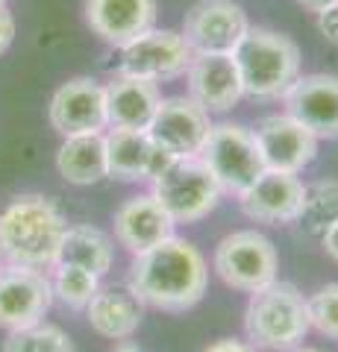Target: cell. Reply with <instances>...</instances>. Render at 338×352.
Segmentation results:
<instances>
[{
  "label": "cell",
  "mask_w": 338,
  "mask_h": 352,
  "mask_svg": "<svg viewBox=\"0 0 338 352\" xmlns=\"http://www.w3.org/2000/svg\"><path fill=\"white\" fill-rule=\"evenodd\" d=\"M212 126H215L212 115L194 103L189 94H182L159 100V109L154 120H150L147 132L168 156L182 159V156H200Z\"/></svg>",
  "instance_id": "12"
},
{
  "label": "cell",
  "mask_w": 338,
  "mask_h": 352,
  "mask_svg": "<svg viewBox=\"0 0 338 352\" xmlns=\"http://www.w3.org/2000/svg\"><path fill=\"white\" fill-rule=\"evenodd\" d=\"M250 30L235 0H198L182 18V38L191 53H233Z\"/></svg>",
  "instance_id": "11"
},
{
  "label": "cell",
  "mask_w": 338,
  "mask_h": 352,
  "mask_svg": "<svg viewBox=\"0 0 338 352\" xmlns=\"http://www.w3.org/2000/svg\"><path fill=\"white\" fill-rule=\"evenodd\" d=\"M244 332L256 349L268 352H286L303 344L312 332L306 296L279 279L253 291L244 308Z\"/></svg>",
  "instance_id": "4"
},
{
  "label": "cell",
  "mask_w": 338,
  "mask_h": 352,
  "mask_svg": "<svg viewBox=\"0 0 338 352\" xmlns=\"http://www.w3.org/2000/svg\"><path fill=\"white\" fill-rule=\"evenodd\" d=\"M159 85L138 76L118 74L106 82V115L109 129H147L159 109Z\"/></svg>",
  "instance_id": "21"
},
{
  "label": "cell",
  "mask_w": 338,
  "mask_h": 352,
  "mask_svg": "<svg viewBox=\"0 0 338 352\" xmlns=\"http://www.w3.org/2000/svg\"><path fill=\"white\" fill-rule=\"evenodd\" d=\"M212 267L226 288L253 294L277 279L279 256L271 238L256 232V229H238V232H230L218 241Z\"/></svg>",
  "instance_id": "6"
},
{
  "label": "cell",
  "mask_w": 338,
  "mask_h": 352,
  "mask_svg": "<svg viewBox=\"0 0 338 352\" xmlns=\"http://www.w3.org/2000/svg\"><path fill=\"white\" fill-rule=\"evenodd\" d=\"M242 74L244 97L279 100L300 76V50L288 36L265 27H250L233 50Z\"/></svg>",
  "instance_id": "3"
},
{
  "label": "cell",
  "mask_w": 338,
  "mask_h": 352,
  "mask_svg": "<svg viewBox=\"0 0 338 352\" xmlns=\"http://www.w3.org/2000/svg\"><path fill=\"white\" fill-rule=\"evenodd\" d=\"M185 85H189L191 100L209 115L230 112L244 97L242 74H238L233 53H194L185 71Z\"/></svg>",
  "instance_id": "14"
},
{
  "label": "cell",
  "mask_w": 338,
  "mask_h": 352,
  "mask_svg": "<svg viewBox=\"0 0 338 352\" xmlns=\"http://www.w3.org/2000/svg\"><path fill=\"white\" fill-rule=\"evenodd\" d=\"M50 285H53V302H62L71 311H85V305L92 302V296L101 288V276L77 267V264L56 261L50 267Z\"/></svg>",
  "instance_id": "25"
},
{
  "label": "cell",
  "mask_w": 338,
  "mask_h": 352,
  "mask_svg": "<svg viewBox=\"0 0 338 352\" xmlns=\"http://www.w3.org/2000/svg\"><path fill=\"white\" fill-rule=\"evenodd\" d=\"M286 352H326V349H318V346H309V344H297V346H291Z\"/></svg>",
  "instance_id": "34"
},
{
  "label": "cell",
  "mask_w": 338,
  "mask_h": 352,
  "mask_svg": "<svg viewBox=\"0 0 338 352\" xmlns=\"http://www.w3.org/2000/svg\"><path fill=\"white\" fill-rule=\"evenodd\" d=\"M303 197H306V185H303L297 173L265 170L244 194H238L235 200L242 206V212L250 220H256V223L288 226L300 214Z\"/></svg>",
  "instance_id": "16"
},
{
  "label": "cell",
  "mask_w": 338,
  "mask_h": 352,
  "mask_svg": "<svg viewBox=\"0 0 338 352\" xmlns=\"http://www.w3.org/2000/svg\"><path fill=\"white\" fill-rule=\"evenodd\" d=\"M203 352H256V346L250 340H238V338H221L212 346H206Z\"/></svg>",
  "instance_id": "30"
},
{
  "label": "cell",
  "mask_w": 338,
  "mask_h": 352,
  "mask_svg": "<svg viewBox=\"0 0 338 352\" xmlns=\"http://www.w3.org/2000/svg\"><path fill=\"white\" fill-rule=\"evenodd\" d=\"M129 285L145 300V305L159 311H189L209 285V267L203 252L185 238L171 235L159 247L141 252L129 267Z\"/></svg>",
  "instance_id": "1"
},
{
  "label": "cell",
  "mask_w": 338,
  "mask_h": 352,
  "mask_svg": "<svg viewBox=\"0 0 338 352\" xmlns=\"http://www.w3.org/2000/svg\"><path fill=\"white\" fill-rule=\"evenodd\" d=\"M321 247H324L326 256H330V258L338 264V220H335V223H332V226L324 232V238H321Z\"/></svg>",
  "instance_id": "31"
},
{
  "label": "cell",
  "mask_w": 338,
  "mask_h": 352,
  "mask_svg": "<svg viewBox=\"0 0 338 352\" xmlns=\"http://www.w3.org/2000/svg\"><path fill=\"white\" fill-rule=\"evenodd\" d=\"M65 264H77L83 270H92L94 276H106L112 270L115 261V247L103 229H97L92 223H77L68 226L62 235V247H59V258Z\"/></svg>",
  "instance_id": "23"
},
{
  "label": "cell",
  "mask_w": 338,
  "mask_h": 352,
  "mask_svg": "<svg viewBox=\"0 0 338 352\" xmlns=\"http://www.w3.org/2000/svg\"><path fill=\"white\" fill-rule=\"evenodd\" d=\"M286 112L297 118L318 141H338V76L309 74L297 76L282 94Z\"/></svg>",
  "instance_id": "15"
},
{
  "label": "cell",
  "mask_w": 338,
  "mask_h": 352,
  "mask_svg": "<svg viewBox=\"0 0 338 352\" xmlns=\"http://www.w3.org/2000/svg\"><path fill=\"white\" fill-rule=\"evenodd\" d=\"M0 267H3V258H0Z\"/></svg>",
  "instance_id": "35"
},
{
  "label": "cell",
  "mask_w": 338,
  "mask_h": 352,
  "mask_svg": "<svg viewBox=\"0 0 338 352\" xmlns=\"http://www.w3.org/2000/svg\"><path fill=\"white\" fill-rule=\"evenodd\" d=\"M318 30L330 44H338V3L326 6L318 12Z\"/></svg>",
  "instance_id": "28"
},
{
  "label": "cell",
  "mask_w": 338,
  "mask_h": 352,
  "mask_svg": "<svg viewBox=\"0 0 338 352\" xmlns=\"http://www.w3.org/2000/svg\"><path fill=\"white\" fill-rule=\"evenodd\" d=\"M306 305L315 332L330 340H338V282L321 285L318 291L306 296Z\"/></svg>",
  "instance_id": "27"
},
{
  "label": "cell",
  "mask_w": 338,
  "mask_h": 352,
  "mask_svg": "<svg viewBox=\"0 0 338 352\" xmlns=\"http://www.w3.org/2000/svg\"><path fill=\"white\" fill-rule=\"evenodd\" d=\"M106 135V164L109 176L121 182H141L156 176L173 162L147 129H109Z\"/></svg>",
  "instance_id": "17"
},
{
  "label": "cell",
  "mask_w": 338,
  "mask_h": 352,
  "mask_svg": "<svg viewBox=\"0 0 338 352\" xmlns=\"http://www.w3.org/2000/svg\"><path fill=\"white\" fill-rule=\"evenodd\" d=\"M194 59L191 47L185 44L182 32L173 30H150L136 41L121 47V62H118V74L138 76L147 82H165L185 76L189 65Z\"/></svg>",
  "instance_id": "8"
},
{
  "label": "cell",
  "mask_w": 338,
  "mask_h": 352,
  "mask_svg": "<svg viewBox=\"0 0 338 352\" xmlns=\"http://www.w3.org/2000/svg\"><path fill=\"white\" fill-rule=\"evenodd\" d=\"M47 120L62 138L109 129L106 85L92 76H74V80L62 82L50 97Z\"/></svg>",
  "instance_id": "10"
},
{
  "label": "cell",
  "mask_w": 338,
  "mask_h": 352,
  "mask_svg": "<svg viewBox=\"0 0 338 352\" xmlns=\"http://www.w3.org/2000/svg\"><path fill=\"white\" fill-rule=\"evenodd\" d=\"M112 352H145V349H141L138 344H133V340L127 338V340H121V344H118V346H115Z\"/></svg>",
  "instance_id": "33"
},
{
  "label": "cell",
  "mask_w": 338,
  "mask_h": 352,
  "mask_svg": "<svg viewBox=\"0 0 338 352\" xmlns=\"http://www.w3.org/2000/svg\"><path fill=\"white\" fill-rule=\"evenodd\" d=\"M56 170L68 185H80V188H89V185L106 179V135L92 132V135L65 138L56 153Z\"/></svg>",
  "instance_id": "22"
},
{
  "label": "cell",
  "mask_w": 338,
  "mask_h": 352,
  "mask_svg": "<svg viewBox=\"0 0 338 352\" xmlns=\"http://www.w3.org/2000/svg\"><path fill=\"white\" fill-rule=\"evenodd\" d=\"M0 3H6V0H0Z\"/></svg>",
  "instance_id": "36"
},
{
  "label": "cell",
  "mask_w": 338,
  "mask_h": 352,
  "mask_svg": "<svg viewBox=\"0 0 338 352\" xmlns=\"http://www.w3.org/2000/svg\"><path fill=\"white\" fill-rule=\"evenodd\" d=\"M156 15V0H85L92 32L118 50L154 30Z\"/></svg>",
  "instance_id": "18"
},
{
  "label": "cell",
  "mask_w": 338,
  "mask_h": 352,
  "mask_svg": "<svg viewBox=\"0 0 338 352\" xmlns=\"http://www.w3.org/2000/svg\"><path fill=\"white\" fill-rule=\"evenodd\" d=\"M338 220V179H318L306 185L303 208L297 214V229L306 238H324V232Z\"/></svg>",
  "instance_id": "24"
},
{
  "label": "cell",
  "mask_w": 338,
  "mask_h": 352,
  "mask_svg": "<svg viewBox=\"0 0 338 352\" xmlns=\"http://www.w3.org/2000/svg\"><path fill=\"white\" fill-rule=\"evenodd\" d=\"M3 352H74V340L53 323L15 329L3 340Z\"/></svg>",
  "instance_id": "26"
},
{
  "label": "cell",
  "mask_w": 338,
  "mask_h": 352,
  "mask_svg": "<svg viewBox=\"0 0 338 352\" xmlns=\"http://www.w3.org/2000/svg\"><path fill=\"white\" fill-rule=\"evenodd\" d=\"M253 135L268 170L303 173L318 156V138L288 112L262 118L253 126Z\"/></svg>",
  "instance_id": "13"
},
{
  "label": "cell",
  "mask_w": 338,
  "mask_h": 352,
  "mask_svg": "<svg viewBox=\"0 0 338 352\" xmlns=\"http://www.w3.org/2000/svg\"><path fill=\"white\" fill-rule=\"evenodd\" d=\"M53 305L50 273L24 264L0 267V329L15 332L45 320Z\"/></svg>",
  "instance_id": "9"
},
{
  "label": "cell",
  "mask_w": 338,
  "mask_h": 352,
  "mask_svg": "<svg viewBox=\"0 0 338 352\" xmlns=\"http://www.w3.org/2000/svg\"><path fill=\"white\" fill-rule=\"evenodd\" d=\"M68 220L45 194H21L0 208V258L3 264L50 270L59 258Z\"/></svg>",
  "instance_id": "2"
},
{
  "label": "cell",
  "mask_w": 338,
  "mask_h": 352,
  "mask_svg": "<svg viewBox=\"0 0 338 352\" xmlns=\"http://www.w3.org/2000/svg\"><path fill=\"white\" fill-rule=\"evenodd\" d=\"M200 159L209 164L221 191L233 197L244 194L268 170L253 129L242 124H215L200 150Z\"/></svg>",
  "instance_id": "7"
},
{
  "label": "cell",
  "mask_w": 338,
  "mask_h": 352,
  "mask_svg": "<svg viewBox=\"0 0 338 352\" xmlns=\"http://www.w3.org/2000/svg\"><path fill=\"white\" fill-rule=\"evenodd\" d=\"M145 300L129 282L101 285L92 302L85 305V320L101 338L127 340L138 332L141 320H145Z\"/></svg>",
  "instance_id": "20"
},
{
  "label": "cell",
  "mask_w": 338,
  "mask_h": 352,
  "mask_svg": "<svg viewBox=\"0 0 338 352\" xmlns=\"http://www.w3.org/2000/svg\"><path fill=\"white\" fill-rule=\"evenodd\" d=\"M297 3H300V6H306V9H309V12H315V15H318V12H321V9H326V6H332V3H338V0H297Z\"/></svg>",
  "instance_id": "32"
},
{
  "label": "cell",
  "mask_w": 338,
  "mask_h": 352,
  "mask_svg": "<svg viewBox=\"0 0 338 352\" xmlns=\"http://www.w3.org/2000/svg\"><path fill=\"white\" fill-rule=\"evenodd\" d=\"M12 41H15V18L6 9V3H0V56L12 47Z\"/></svg>",
  "instance_id": "29"
},
{
  "label": "cell",
  "mask_w": 338,
  "mask_h": 352,
  "mask_svg": "<svg viewBox=\"0 0 338 352\" xmlns=\"http://www.w3.org/2000/svg\"><path fill=\"white\" fill-rule=\"evenodd\" d=\"M150 194L171 214L173 223H198L209 217L221 203V185L200 156L173 159L154 182Z\"/></svg>",
  "instance_id": "5"
},
{
  "label": "cell",
  "mask_w": 338,
  "mask_h": 352,
  "mask_svg": "<svg viewBox=\"0 0 338 352\" xmlns=\"http://www.w3.org/2000/svg\"><path fill=\"white\" fill-rule=\"evenodd\" d=\"M173 220L165 208L159 206L154 194H136L115 212V241L121 244L129 256L159 247L162 241L173 235Z\"/></svg>",
  "instance_id": "19"
}]
</instances>
